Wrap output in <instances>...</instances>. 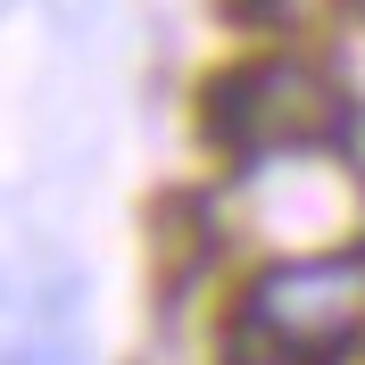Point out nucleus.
Instances as JSON below:
<instances>
[{"label":"nucleus","instance_id":"nucleus-3","mask_svg":"<svg viewBox=\"0 0 365 365\" xmlns=\"http://www.w3.org/2000/svg\"><path fill=\"white\" fill-rule=\"evenodd\" d=\"M241 324H250V341L307 349V357L349 349L365 332V250H316L266 266L241 299Z\"/></svg>","mask_w":365,"mask_h":365},{"label":"nucleus","instance_id":"nucleus-5","mask_svg":"<svg viewBox=\"0 0 365 365\" xmlns=\"http://www.w3.org/2000/svg\"><path fill=\"white\" fill-rule=\"evenodd\" d=\"M232 365H316L307 349H274V341H257V349H241Z\"/></svg>","mask_w":365,"mask_h":365},{"label":"nucleus","instance_id":"nucleus-1","mask_svg":"<svg viewBox=\"0 0 365 365\" xmlns=\"http://www.w3.org/2000/svg\"><path fill=\"white\" fill-rule=\"evenodd\" d=\"M207 133L225 150H241V158L332 150L349 133V100L316 58H250L207 91Z\"/></svg>","mask_w":365,"mask_h":365},{"label":"nucleus","instance_id":"nucleus-2","mask_svg":"<svg viewBox=\"0 0 365 365\" xmlns=\"http://www.w3.org/2000/svg\"><path fill=\"white\" fill-rule=\"evenodd\" d=\"M241 225L257 241L291 257H316V250H357L365 232V175L332 150H274V158H250L241 175Z\"/></svg>","mask_w":365,"mask_h":365},{"label":"nucleus","instance_id":"nucleus-4","mask_svg":"<svg viewBox=\"0 0 365 365\" xmlns=\"http://www.w3.org/2000/svg\"><path fill=\"white\" fill-rule=\"evenodd\" d=\"M257 25H274V34H299V25H316V17H332L341 0H241Z\"/></svg>","mask_w":365,"mask_h":365}]
</instances>
